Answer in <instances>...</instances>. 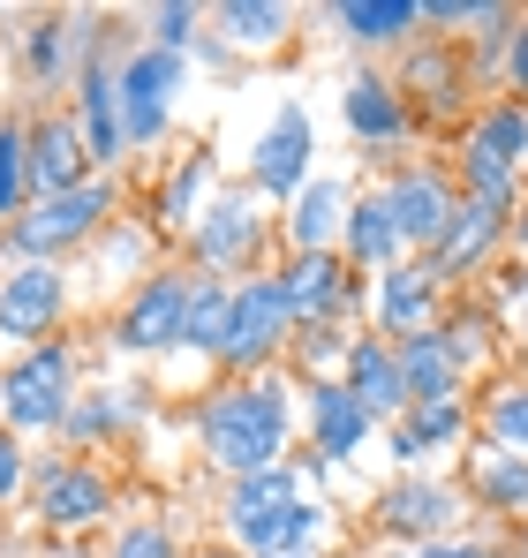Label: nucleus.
<instances>
[{
	"mask_svg": "<svg viewBox=\"0 0 528 558\" xmlns=\"http://www.w3.org/2000/svg\"><path fill=\"white\" fill-rule=\"evenodd\" d=\"M204 453L235 483L279 468V453H287V392L272 377H242V385L212 392L204 400Z\"/></svg>",
	"mask_w": 528,
	"mask_h": 558,
	"instance_id": "nucleus-1",
	"label": "nucleus"
},
{
	"mask_svg": "<svg viewBox=\"0 0 528 558\" xmlns=\"http://www.w3.org/2000/svg\"><path fill=\"white\" fill-rule=\"evenodd\" d=\"M235 536L257 558H302L325 536V513L295 498L287 468H264V475H242V490H235Z\"/></svg>",
	"mask_w": 528,
	"mask_h": 558,
	"instance_id": "nucleus-2",
	"label": "nucleus"
},
{
	"mask_svg": "<svg viewBox=\"0 0 528 558\" xmlns=\"http://www.w3.org/2000/svg\"><path fill=\"white\" fill-rule=\"evenodd\" d=\"M69 348H38V355H23L8 385H0V415H8V430H46V423H61L69 415Z\"/></svg>",
	"mask_w": 528,
	"mask_h": 558,
	"instance_id": "nucleus-3",
	"label": "nucleus"
},
{
	"mask_svg": "<svg viewBox=\"0 0 528 558\" xmlns=\"http://www.w3.org/2000/svg\"><path fill=\"white\" fill-rule=\"evenodd\" d=\"M121 136L129 144H152L159 129H167V98L181 84V61L175 53H159V46H144V53H129L121 61Z\"/></svg>",
	"mask_w": 528,
	"mask_h": 558,
	"instance_id": "nucleus-4",
	"label": "nucleus"
},
{
	"mask_svg": "<svg viewBox=\"0 0 528 558\" xmlns=\"http://www.w3.org/2000/svg\"><path fill=\"white\" fill-rule=\"evenodd\" d=\"M528 151V113L521 106H491L468 136V182H476V204H506L514 189V159Z\"/></svg>",
	"mask_w": 528,
	"mask_h": 558,
	"instance_id": "nucleus-5",
	"label": "nucleus"
},
{
	"mask_svg": "<svg viewBox=\"0 0 528 558\" xmlns=\"http://www.w3.org/2000/svg\"><path fill=\"white\" fill-rule=\"evenodd\" d=\"M106 204H113V189H106V182H76V189H61V196H46L38 211H23V227H15V265H23V257H38V250L84 242Z\"/></svg>",
	"mask_w": 528,
	"mask_h": 558,
	"instance_id": "nucleus-6",
	"label": "nucleus"
},
{
	"mask_svg": "<svg viewBox=\"0 0 528 558\" xmlns=\"http://www.w3.org/2000/svg\"><path fill=\"white\" fill-rule=\"evenodd\" d=\"M295 317H287V294H279V279H242L235 287V310H227V363H264L272 348H279V332H287Z\"/></svg>",
	"mask_w": 528,
	"mask_h": 558,
	"instance_id": "nucleus-7",
	"label": "nucleus"
},
{
	"mask_svg": "<svg viewBox=\"0 0 528 558\" xmlns=\"http://www.w3.org/2000/svg\"><path fill=\"white\" fill-rule=\"evenodd\" d=\"M385 211H393L400 242H445V227L460 219V204H453V189L439 174H400L385 189Z\"/></svg>",
	"mask_w": 528,
	"mask_h": 558,
	"instance_id": "nucleus-8",
	"label": "nucleus"
},
{
	"mask_svg": "<svg viewBox=\"0 0 528 558\" xmlns=\"http://www.w3.org/2000/svg\"><path fill=\"white\" fill-rule=\"evenodd\" d=\"M302 167H310V113L287 98L272 136L257 144V189L264 196H287V189H302Z\"/></svg>",
	"mask_w": 528,
	"mask_h": 558,
	"instance_id": "nucleus-9",
	"label": "nucleus"
},
{
	"mask_svg": "<svg viewBox=\"0 0 528 558\" xmlns=\"http://www.w3.org/2000/svg\"><path fill=\"white\" fill-rule=\"evenodd\" d=\"M181 317H189V279H152L121 317V348H167V340H181Z\"/></svg>",
	"mask_w": 528,
	"mask_h": 558,
	"instance_id": "nucleus-10",
	"label": "nucleus"
},
{
	"mask_svg": "<svg viewBox=\"0 0 528 558\" xmlns=\"http://www.w3.org/2000/svg\"><path fill=\"white\" fill-rule=\"evenodd\" d=\"M53 317H61V272L15 265L0 279V332H46Z\"/></svg>",
	"mask_w": 528,
	"mask_h": 558,
	"instance_id": "nucleus-11",
	"label": "nucleus"
},
{
	"mask_svg": "<svg viewBox=\"0 0 528 558\" xmlns=\"http://www.w3.org/2000/svg\"><path fill=\"white\" fill-rule=\"evenodd\" d=\"M377 513H385L393 529H408V536H439V529H453L460 498H453L445 483H423V475H408V483H393V490L377 498Z\"/></svg>",
	"mask_w": 528,
	"mask_h": 558,
	"instance_id": "nucleus-12",
	"label": "nucleus"
},
{
	"mask_svg": "<svg viewBox=\"0 0 528 558\" xmlns=\"http://www.w3.org/2000/svg\"><path fill=\"white\" fill-rule=\"evenodd\" d=\"M340 227H348V196H340L333 182H310L302 196H295V219H287V234H295V250H302V257H325Z\"/></svg>",
	"mask_w": 528,
	"mask_h": 558,
	"instance_id": "nucleus-13",
	"label": "nucleus"
},
{
	"mask_svg": "<svg viewBox=\"0 0 528 558\" xmlns=\"http://www.w3.org/2000/svg\"><path fill=\"white\" fill-rule=\"evenodd\" d=\"M84 174V136H76V121H46L38 136H31V182L46 189V196H61V189H76Z\"/></svg>",
	"mask_w": 528,
	"mask_h": 558,
	"instance_id": "nucleus-14",
	"label": "nucleus"
},
{
	"mask_svg": "<svg viewBox=\"0 0 528 558\" xmlns=\"http://www.w3.org/2000/svg\"><path fill=\"white\" fill-rule=\"evenodd\" d=\"M106 513V475H91V468H53L46 475V521L53 529H91Z\"/></svg>",
	"mask_w": 528,
	"mask_h": 558,
	"instance_id": "nucleus-15",
	"label": "nucleus"
},
{
	"mask_svg": "<svg viewBox=\"0 0 528 558\" xmlns=\"http://www.w3.org/2000/svg\"><path fill=\"white\" fill-rule=\"evenodd\" d=\"M84 151L91 159H121L129 151V136H121V84L106 76V69H84Z\"/></svg>",
	"mask_w": 528,
	"mask_h": 558,
	"instance_id": "nucleus-16",
	"label": "nucleus"
},
{
	"mask_svg": "<svg viewBox=\"0 0 528 558\" xmlns=\"http://www.w3.org/2000/svg\"><path fill=\"white\" fill-rule=\"evenodd\" d=\"M362 430H370V415L348 385H317V461H348Z\"/></svg>",
	"mask_w": 528,
	"mask_h": 558,
	"instance_id": "nucleus-17",
	"label": "nucleus"
},
{
	"mask_svg": "<svg viewBox=\"0 0 528 558\" xmlns=\"http://www.w3.org/2000/svg\"><path fill=\"white\" fill-rule=\"evenodd\" d=\"M348 392L362 400V415H393V408H408V385H400V363H393V355H385L377 340H362V348H355Z\"/></svg>",
	"mask_w": 528,
	"mask_h": 558,
	"instance_id": "nucleus-18",
	"label": "nucleus"
},
{
	"mask_svg": "<svg viewBox=\"0 0 528 558\" xmlns=\"http://www.w3.org/2000/svg\"><path fill=\"white\" fill-rule=\"evenodd\" d=\"M348 129L362 144H385V136H400L408 129V106L393 84H377V76H355L348 84Z\"/></svg>",
	"mask_w": 528,
	"mask_h": 558,
	"instance_id": "nucleus-19",
	"label": "nucleus"
},
{
	"mask_svg": "<svg viewBox=\"0 0 528 558\" xmlns=\"http://www.w3.org/2000/svg\"><path fill=\"white\" fill-rule=\"evenodd\" d=\"M431 265H400V272H385V294H377V317H385V332H423V317H431Z\"/></svg>",
	"mask_w": 528,
	"mask_h": 558,
	"instance_id": "nucleus-20",
	"label": "nucleus"
},
{
	"mask_svg": "<svg viewBox=\"0 0 528 558\" xmlns=\"http://www.w3.org/2000/svg\"><path fill=\"white\" fill-rule=\"evenodd\" d=\"M400 385H408V400H445L453 392V348H445L439 332H416L400 355Z\"/></svg>",
	"mask_w": 528,
	"mask_h": 558,
	"instance_id": "nucleus-21",
	"label": "nucleus"
},
{
	"mask_svg": "<svg viewBox=\"0 0 528 558\" xmlns=\"http://www.w3.org/2000/svg\"><path fill=\"white\" fill-rule=\"evenodd\" d=\"M491 234H499V204H460V219L445 227V242H439V265H431V279L468 272V257H476Z\"/></svg>",
	"mask_w": 528,
	"mask_h": 558,
	"instance_id": "nucleus-22",
	"label": "nucleus"
},
{
	"mask_svg": "<svg viewBox=\"0 0 528 558\" xmlns=\"http://www.w3.org/2000/svg\"><path fill=\"white\" fill-rule=\"evenodd\" d=\"M227 310H235V287H219V279L189 287V317H181V340H189V348H204V355H219V348H227Z\"/></svg>",
	"mask_w": 528,
	"mask_h": 558,
	"instance_id": "nucleus-23",
	"label": "nucleus"
},
{
	"mask_svg": "<svg viewBox=\"0 0 528 558\" xmlns=\"http://www.w3.org/2000/svg\"><path fill=\"white\" fill-rule=\"evenodd\" d=\"M279 294H287V317H325L340 302V265L333 257H302L295 272L279 279Z\"/></svg>",
	"mask_w": 528,
	"mask_h": 558,
	"instance_id": "nucleus-24",
	"label": "nucleus"
},
{
	"mask_svg": "<svg viewBox=\"0 0 528 558\" xmlns=\"http://www.w3.org/2000/svg\"><path fill=\"white\" fill-rule=\"evenodd\" d=\"M333 15H340V31H348V38L377 46V38H400V31H408L423 8H416V0H340Z\"/></svg>",
	"mask_w": 528,
	"mask_h": 558,
	"instance_id": "nucleus-25",
	"label": "nucleus"
},
{
	"mask_svg": "<svg viewBox=\"0 0 528 558\" xmlns=\"http://www.w3.org/2000/svg\"><path fill=\"white\" fill-rule=\"evenodd\" d=\"M250 234H257V211L242 204V196H227L212 219H204V234H196V250H204V265H235L242 250H250Z\"/></svg>",
	"mask_w": 528,
	"mask_h": 558,
	"instance_id": "nucleus-26",
	"label": "nucleus"
},
{
	"mask_svg": "<svg viewBox=\"0 0 528 558\" xmlns=\"http://www.w3.org/2000/svg\"><path fill=\"white\" fill-rule=\"evenodd\" d=\"M348 242L362 265H385L393 250H400V227H393V211H385V189L370 196V204H355L348 211Z\"/></svg>",
	"mask_w": 528,
	"mask_h": 558,
	"instance_id": "nucleus-27",
	"label": "nucleus"
},
{
	"mask_svg": "<svg viewBox=\"0 0 528 558\" xmlns=\"http://www.w3.org/2000/svg\"><path fill=\"white\" fill-rule=\"evenodd\" d=\"M439 438H460V400L445 392V400H416V423L408 430H393V453L400 461H416L423 446H439Z\"/></svg>",
	"mask_w": 528,
	"mask_h": 558,
	"instance_id": "nucleus-28",
	"label": "nucleus"
},
{
	"mask_svg": "<svg viewBox=\"0 0 528 558\" xmlns=\"http://www.w3.org/2000/svg\"><path fill=\"white\" fill-rule=\"evenodd\" d=\"M219 23H227V38H242V46H272V38L287 31V8H279V0H227Z\"/></svg>",
	"mask_w": 528,
	"mask_h": 558,
	"instance_id": "nucleus-29",
	"label": "nucleus"
},
{
	"mask_svg": "<svg viewBox=\"0 0 528 558\" xmlns=\"http://www.w3.org/2000/svg\"><path fill=\"white\" fill-rule=\"evenodd\" d=\"M476 483H483L491 506H528V461H514V453H506V461L483 453V461H476Z\"/></svg>",
	"mask_w": 528,
	"mask_h": 558,
	"instance_id": "nucleus-30",
	"label": "nucleus"
},
{
	"mask_svg": "<svg viewBox=\"0 0 528 558\" xmlns=\"http://www.w3.org/2000/svg\"><path fill=\"white\" fill-rule=\"evenodd\" d=\"M31 144H23V129H0V219L15 211V189H23V174H31V159H23Z\"/></svg>",
	"mask_w": 528,
	"mask_h": 558,
	"instance_id": "nucleus-31",
	"label": "nucleus"
},
{
	"mask_svg": "<svg viewBox=\"0 0 528 558\" xmlns=\"http://www.w3.org/2000/svg\"><path fill=\"white\" fill-rule=\"evenodd\" d=\"M491 438H506V446H528V392H506V400H491Z\"/></svg>",
	"mask_w": 528,
	"mask_h": 558,
	"instance_id": "nucleus-32",
	"label": "nucleus"
},
{
	"mask_svg": "<svg viewBox=\"0 0 528 558\" xmlns=\"http://www.w3.org/2000/svg\"><path fill=\"white\" fill-rule=\"evenodd\" d=\"M189 23H196V8H159V15H152V31H159V53L189 46Z\"/></svg>",
	"mask_w": 528,
	"mask_h": 558,
	"instance_id": "nucleus-33",
	"label": "nucleus"
},
{
	"mask_svg": "<svg viewBox=\"0 0 528 558\" xmlns=\"http://www.w3.org/2000/svg\"><path fill=\"white\" fill-rule=\"evenodd\" d=\"M113 558H175V544H167V529H136V536H121Z\"/></svg>",
	"mask_w": 528,
	"mask_h": 558,
	"instance_id": "nucleus-34",
	"label": "nucleus"
},
{
	"mask_svg": "<svg viewBox=\"0 0 528 558\" xmlns=\"http://www.w3.org/2000/svg\"><path fill=\"white\" fill-rule=\"evenodd\" d=\"M204 182V159H189V167H181L175 174V189H167V211H189V189Z\"/></svg>",
	"mask_w": 528,
	"mask_h": 558,
	"instance_id": "nucleus-35",
	"label": "nucleus"
},
{
	"mask_svg": "<svg viewBox=\"0 0 528 558\" xmlns=\"http://www.w3.org/2000/svg\"><path fill=\"white\" fill-rule=\"evenodd\" d=\"M15 475H23V453H15V438H8V430H0V498H8V490H15Z\"/></svg>",
	"mask_w": 528,
	"mask_h": 558,
	"instance_id": "nucleus-36",
	"label": "nucleus"
},
{
	"mask_svg": "<svg viewBox=\"0 0 528 558\" xmlns=\"http://www.w3.org/2000/svg\"><path fill=\"white\" fill-rule=\"evenodd\" d=\"M514 92H528V23L514 31Z\"/></svg>",
	"mask_w": 528,
	"mask_h": 558,
	"instance_id": "nucleus-37",
	"label": "nucleus"
},
{
	"mask_svg": "<svg viewBox=\"0 0 528 558\" xmlns=\"http://www.w3.org/2000/svg\"><path fill=\"white\" fill-rule=\"evenodd\" d=\"M431 558H499V551H483V544H439Z\"/></svg>",
	"mask_w": 528,
	"mask_h": 558,
	"instance_id": "nucleus-38",
	"label": "nucleus"
},
{
	"mask_svg": "<svg viewBox=\"0 0 528 558\" xmlns=\"http://www.w3.org/2000/svg\"><path fill=\"white\" fill-rule=\"evenodd\" d=\"M521 242H528V211H521Z\"/></svg>",
	"mask_w": 528,
	"mask_h": 558,
	"instance_id": "nucleus-39",
	"label": "nucleus"
},
{
	"mask_svg": "<svg viewBox=\"0 0 528 558\" xmlns=\"http://www.w3.org/2000/svg\"><path fill=\"white\" fill-rule=\"evenodd\" d=\"M521 558H528V536H521Z\"/></svg>",
	"mask_w": 528,
	"mask_h": 558,
	"instance_id": "nucleus-40",
	"label": "nucleus"
}]
</instances>
